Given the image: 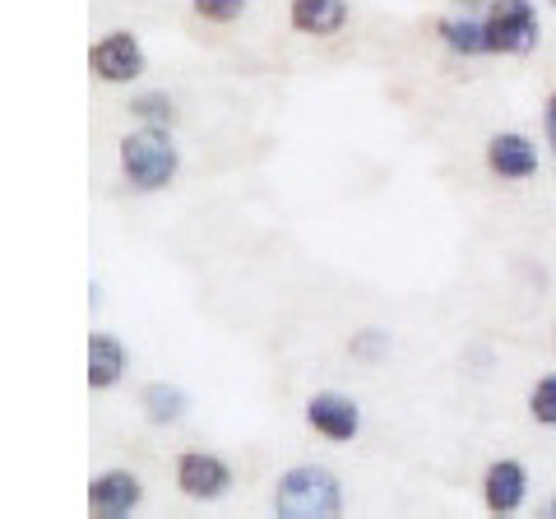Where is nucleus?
I'll return each mask as SVG.
<instances>
[{
    "mask_svg": "<svg viewBox=\"0 0 556 519\" xmlns=\"http://www.w3.org/2000/svg\"><path fill=\"white\" fill-rule=\"evenodd\" d=\"M274 510L283 519H334L343 510V492L339 478L320 469V464H302L288 469L274 488Z\"/></svg>",
    "mask_w": 556,
    "mask_h": 519,
    "instance_id": "obj_1",
    "label": "nucleus"
},
{
    "mask_svg": "<svg viewBox=\"0 0 556 519\" xmlns=\"http://www.w3.org/2000/svg\"><path fill=\"white\" fill-rule=\"evenodd\" d=\"M306 422L316 427L325 441H353L362 427V408L339 390H320L306 400Z\"/></svg>",
    "mask_w": 556,
    "mask_h": 519,
    "instance_id": "obj_6",
    "label": "nucleus"
},
{
    "mask_svg": "<svg viewBox=\"0 0 556 519\" xmlns=\"http://www.w3.org/2000/svg\"><path fill=\"white\" fill-rule=\"evenodd\" d=\"M543 126H547V144L556 149V93L547 98V112H543Z\"/></svg>",
    "mask_w": 556,
    "mask_h": 519,
    "instance_id": "obj_18",
    "label": "nucleus"
},
{
    "mask_svg": "<svg viewBox=\"0 0 556 519\" xmlns=\"http://www.w3.org/2000/svg\"><path fill=\"white\" fill-rule=\"evenodd\" d=\"M241 10H247V0H195V14L214 24H232Z\"/></svg>",
    "mask_w": 556,
    "mask_h": 519,
    "instance_id": "obj_16",
    "label": "nucleus"
},
{
    "mask_svg": "<svg viewBox=\"0 0 556 519\" xmlns=\"http://www.w3.org/2000/svg\"><path fill=\"white\" fill-rule=\"evenodd\" d=\"M139 501H144V482H139V473L130 469H108L93 488H89V506L93 515L102 519H121V515H130Z\"/></svg>",
    "mask_w": 556,
    "mask_h": 519,
    "instance_id": "obj_7",
    "label": "nucleus"
},
{
    "mask_svg": "<svg viewBox=\"0 0 556 519\" xmlns=\"http://www.w3.org/2000/svg\"><path fill=\"white\" fill-rule=\"evenodd\" d=\"M437 33H441V42L450 51H459V56H482V51H492V47H486V20L455 14V20H441Z\"/></svg>",
    "mask_w": 556,
    "mask_h": 519,
    "instance_id": "obj_13",
    "label": "nucleus"
},
{
    "mask_svg": "<svg viewBox=\"0 0 556 519\" xmlns=\"http://www.w3.org/2000/svg\"><path fill=\"white\" fill-rule=\"evenodd\" d=\"M121 371H126V349L112 334H93L89 339V385L93 390H112Z\"/></svg>",
    "mask_w": 556,
    "mask_h": 519,
    "instance_id": "obj_11",
    "label": "nucleus"
},
{
    "mask_svg": "<svg viewBox=\"0 0 556 519\" xmlns=\"http://www.w3.org/2000/svg\"><path fill=\"white\" fill-rule=\"evenodd\" d=\"M353 353L357 357H380V353H386V334H380V330H362L353 339Z\"/></svg>",
    "mask_w": 556,
    "mask_h": 519,
    "instance_id": "obj_17",
    "label": "nucleus"
},
{
    "mask_svg": "<svg viewBox=\"0 0 556 519\" xmlns=\"http://www.w3.org/2000/svg\"><path fill=\"white\" fill-rule=\"evenodd\" d=\"M525 496H529V473H525V464H519V459H496L492 469H486L482 501H486V510H492V515L519 510V506H525Z\"/></svg>",
    "mask_w": 556,
    "mask_h": 519,
    "instance_id": "obj_8",
    "label": "nucleus"
},
{
    "mask_svg": "<svg viewBox=\"0 0 556 519\" xmlns=\"http://www.w3.org/2000/svg\"><path fill=\"white\" fill-rule=\"evenodd\" d=\"M464 5H473V0H464Z\"/></svg>",
    "mask_w": 556,
    "mask_h": 519,
    "instance_id": "obj_20",
    "label": "nucleus"
},
{
    "mask_svg": "<svg viewBox=\"0 0 556 519\" xmlns=\"http://www.w3.org/2000/svg\"><path fill=\"white\" fill-rule=\"evenodd\" d=\"M177 488L190 501H218L232 488V469L218 455H204V450H186L177 459Z\"/></svg>",
    "mask_w": 556,
    "mask_h": 519,
    "instance_id": "obj_5",
    "label": "nucleus"
},
{
    "mask_svg": "<svg viewBox=\"0 0 556 519\" xmlns=\"http://www.w3.org/2000/svg\"><path fill=\"white\" fill-rule=\"evenodd\" d=\"M538 10L533 0H492L486 10V47L501 56H529L538 47Z\"/></svg>",
    "mask_w": 556,
    "mask_h": 519,
    "instance_id": "obj_3",
    "label": "nucleus"
},
{
    "mask_svg": "<svg viewBox=\"0 0 556 519\" xmlns=\"http://www.w3.org/2000/svg\"><path fill=\"white\" fill-rule=\"evenodd\" d=\"M139 404H144V418L153 427H172L186 418V390L167 385V380H153V385L139 390Z\"/></svg>",
    "mask_w": 556,
    "mask_h": 519,
    "instance_id": "obj_12",
    "label": "nucleus"
},
{
    "mask_svg": "<svg viewBox=\"0 0 556 519\" xmlns=\"http://www.w3.org/2000/svg\"><path fill=\"white\" fill-rule=\"evenodd\" d=\"M486 167L496 172L501 181H525L538 172V149L533 140H525V135H492V144H486Z\"/></svg>",
    "mask_w": 556,
    "mask_h": 519,
    "instance_id": "obj_9",
    "label": "nucleus"
},
{
    "mask_svg": "<svg viewBox=\"0 0 556 519\" xmlns=\"http://www.w3.org/2000/svg\"><path fill=\"white\" fill-rule=\"evenodd\" d=\"M288 20L298 33H311V38H329V33H339L343 20H348V5L343 0H292Z\"/></svg>",
    "mask_w": 556,
    "mask_h": 519,
    "instance_id": "obj_10",
    "label": "nucleus"
},
{
    "mask_svg": "<svg viewBox=\"0 0 556 519\" xmlns=\"http://www.w3.org/2000/svg\"><path fill=\"white\" fill-rule=\"evenodd\" d=\"M130 112L144 121V126H163V130L177 121V107H172L167 93H139V98H130Z\"/></svg>",
    "mask_w": 556,
    "mask_h": 519,
    "instance_id": "obj_14",
    "label": "nucleus"
},
{
    "mask_svg": "<svg viewBox=\"0 0 556 519\" xmlns=\"http://www.w3.org/2000/svg\"><path fill=\"white\" fill-rule=\"evenodd\" d=\"M529 413H533V422L556 427V376H543L529 390Z\"/></svg>",
    "mask_w": 556,
    "mask_h": 519,
    "instance_id": "obj_15",
    "label": "nucleus"
},
{
    "mask_svg": "<svg viewBox=\"0 0 556 519\" xmlns=\"http://www.w3.org/2000/svg\"><path fill=\"white\" fill-rule=\"evenodd\" d=\"M547 515H552V519H556V496H552V506H547Z\"/></svg>",
    "mask_w": 556,
    "mask_h": 519,
    "instance_id": "obj_19",
    "label": "nucleus"
},
{
    "mask_svg": "<svg viewBox=\"0 0 556 519\" xmlns=\"http://www.w3.org/2000/svg\"><path fill=\"white\" fill-rule=\"evenodd\" d=\"M89 65L102 84H130L144 75V47L135 42V33H108L102 42H93Z\"/></svg>",
    "mask_w": 556,
    "mask_h": 519,
    "instance_id": "obj_4",
    "label": "nucleus"
},
{
    "mask_svg": "<svg viewBox=\"0 0 556 519\" xmlns=\"http://www.w3.org/2000/svg\"><path fill=\"white\" fill-rule=\"evenodd\" d=\"M181 167V153L172 144V135L163 126H144L130 130L121 140V172L135 190H163Z\"/></svg>",
    "mask_w": 556,
    "mask_h": 519,
    "instance_id": "obj_2",
    "label": "nucleus"
}]
</instances>
